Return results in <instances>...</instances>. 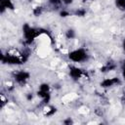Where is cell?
Instances as JSON below:
<instances>
[{
    "instance_id": "cell-3",
    "label": "cell",
    "mask_w": 125,
    "mask_h": 125,
    "mask_svg": "<svg viewBox=\"0 0 125 125\" xmlns=\"http://www.w3.org/2000/svg\"><path fill=\"white\" fill-rule=\"evenodd\" d=\"M61 1L64 4H71V3H73L74 0H61Z\"/></svg>"
},
{
    "instance_id": "cell-1",
    "label": "cell",
    "mask_w": 125,
    "mask_h": 125,
    "mask_svg": "<svg viewBox=\"0 0 125 125\" xmlns=\"http://www.w3.org/2000/svg\"><path fill=\"white\" fill-rule=\"evenodd\" d=\"M68 55H69V59L75 62H81L85 61L87 58V53L85 51H83L82 49L74 50V51L70 52Z\"/></svg>"
},
{
    "instance_id": "cell-2",
    "label": "cell",
    "mask_w": 125,
    "mask_h": 125,
    "mask_svg": "<svg viewBox=\"0 0 125 125\" xmlns=\"http://www.w3.org/2000/svg\"><path fill=\"white\" fill-rule=\"evenodd\" d=\"M115 5L120 11H125V0H115Z\"/></svg>"
}]
</instances>
